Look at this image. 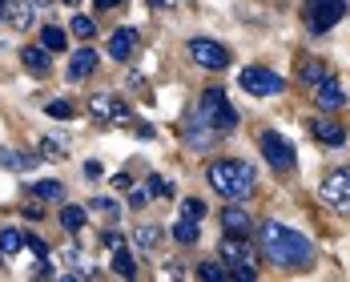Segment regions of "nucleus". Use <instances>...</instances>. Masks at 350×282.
Instances as JSON below:
<instances>
[{"label": "nucleus", "instance_id": "nucleus-42", "mask_svg": "<svg viewBox=\"0 0 350 282\" xmlns=\"http://www.w3.org/2000/svg\"><path fill=\"white\" fill-rule=\"evenodd\" d=\"M93 4H97V8H117L121 0H93Z\"/></svg>", "mask_w": 350, "mask_h": 282}, {"label": "nucleus", "instance_id": "nucleus-39", "mask_svg": "<svg viewBox=\"0 0 350 282\" xmlns=\"http://www.w3.org/2000/svg\"><path fill=\"white\" fill-rule=\"evenodd\" d=\"M101 242L113 250V246H121V234H113V230H109V234H101Z\"/></svg>", "mask_w": 350, "mask_h": 282}, {"label": "nucleus", "instance_id": "nucleus-2", "mask_svg": "<svg viewBox=\"0 0 350 282\" xmlns=\"http://www.w3.org/2000/svg\"><path fill=\"white\" fill-rule=\"evenodd\" d=\"M206 177H210L213 194H221L226 202H250L254 190H258V174L242 157H217V162H210Z\"/></svg>", "mask_w": 350, "mask_h": 282}, {"label": "nucleus", "instance_id": "nucleus-43", "mask_svg": "<svg viewBox=\"0 0 350 282\" xmlns=\"http://www.w3.org/2000/svg\"><path fill=\"white\" fill-rule=\"evenodd\" d=\"M29 4H33V8H49V4H53V0H29Z\"/></svg>", "mask_w": 350, "mask_h": 282}, {"label": "nucleus", "instance_id": "nucleus-7", "mask_svg": "<svg viewBox=\"0 0 350 282\" xmlns=\"http://www.w3.org/2000/svg\"><path fill=\"white\" fill-rule=\"evenodd\" d=\"M242 89L250 93V97H278L282 89H286V77H278L274 69H262V65H250V69H242Z\"/></svg>", "mask_w": 350, "mask_h": 282}, {"label": "nucleus", "instance_id": "nucleus-38", "mask_svg": "<svg viewBox=\"0 0 350 282\" xmlns=\"http://www.w3.org/2000/svg\"><path fill=\"white\" fill-rule=\"evenodd\" d=\"M113 181H117V185H121V190H129V185H133V174H129V170H125V174H117V177H113Z\"/></svg>", "mask_w": 350, "mask_h": 282}, {"label": "nucleus", "instance_id": "nucleus-41", "mask_svg": "<svg viewBox=\"0 0 350 282\" xmlns=\"http://www.w3.org/2000/svg\"><path fill=\"white\" fill-rule=\"evenodd\" d=\"M8 8H12V0H0V21H8Z\"/></svg>", "mask_w": 350, "mask_h": 282}, {"label": "nucleus", "instance_id": "nucleus-1", "mask_svg": "<svg viewBox=\"0 0 350 282\" xmlns=\"http://www.w3.org/2000/svg\"><path fill=\"white\" fill-rule=\"evenodd\" d=\"M258 242L266 250V258L274 266H282V270H306L314 262V242L302 230L286 226V222H262L258 226Z\"/></svg>", "mask_w": 350, "mask_h": 282}, {"label": "nucleus", "instance_id": "nucleus-14", "mask_svg": "<svg viewBox=\"0 0 350 282\" xmlns=\"http://www.w3.org/2000/svg\"><path fill=\"white\" fill-rule=\"evenodd\" d=\"M137 29H117V33L109 36V57L113 61H129L133 53H137Z\"/></svg>", "mask_w": 350, "mask_h": 282}, {"label": "nucleus", "instance_id": "nucleus-44", "mask_svg": "<svg viewBox=\"0 0 350 282\" xmlns=\"http://www.w3.org/2000/svg\"><path fill=\"white\" fill-rule=\"evenodd\" d=\"M65 4H81V0H65Z\"/></svg>", "mask_w": 350, "mask_h": 282}, {"label": "nucleus", "instance_id": "nucleus-45", "mask_svg": "<svg viewBox=\"0 0 350 282\" xmlns=\"http://www.w3.org/2000/svg\"><path fill=\"white\" fill-rule=\"evenodd\" d=\"M347 16H350V8H347Z\"/></svg>", "mask_w": 350, "mask_h": 282}, {"label": "nucleus", "instance_id": "nucleus-34", "mask_svg": "<svg viewBox=\"0 0 350 282\" xmlns=\"http://www.w3.org/2000/svg\"><path fill=\"white\" fill-rule=\"evenodd\" d=\"M36 279H53V274H57V270H53V262H49V258H36V270H33Z\"/></svg>", "mask_w": 350, "mask_h": 282}, {"label": "nucleus", "instance_id": "nucleus-4", "mask_svg": "<svg viewBox=\"0 0 350 282\" xmlns=\"http://www.w3.org/2000/svg\"><path fill=\"white\" fill-rule=\"evenodd\" d=\"M221 262H226V270H230V279L234 282H254L258 279V254L250 246V238H234V234H226L221 238Z\"/></svg>", "mask_w": 350, "mask_h": 282}, {"label": "nucleus", "instance_id": "nucleus-28", "mask_svg": "<svg viewBox=\"0 0 350 282\" xmlns=\"http://www.w3.org/2000/svg\"><path fill=\"white\" fill-rule=\"evenodd\" d=\"M181 218L202 222V218H206V202H202V198H185V202H181Z\"/></svg>", "mask_w": 350, "mask_h": 282}, {"label": "nucleus", "instance_id": "nucleus-30", "mask_svg": "<svg viewBox=\"0 0 350 282\" xmlns=\"http://www.w3.org/2000/svg\"><path fill=\"white\" fill-rule=\"evenodd\" d=\"M72 36H93L97 33V21H93V16H72Z\"/></svg>", "mask_w": 350, "mask_h": 282}, {"label": "nucleus", "instance_id": "nucleus-21", "mask_svg": "<svg viewBox=\"0 0 350 282\" xmlns=\"http://www.w3.org/2000/svg\"><path fill=\"white\" fill-rule=\"evenodd\" d=\"M21 246H25V234L12 230V226H4V230H0V258H12Z\"/></svg>", "mask_w": 350, "mask_h": 282}, {"label": "nucleus", "instance_id": "nucleus-12", "mask_svg": "<svg viewBox=\"0 0 350 282\" xmlns=\"http://www.w3.org/2000/svg\"><path fill=\"white\" fill-rule=\"evenodd\" d=\"M97 73V49H77L69 57V69H65V77H69L72 85H81V81H89Z\"/></svg>", "mask_w": 350, "mask_h": 282}, {"label": "nucleus", "instance_id": "nucleus-35", "mask_svg": "<svg viewBox=\"0 0 350 282\" xmlns=\"http://www.w3.org/2000/svg\"><path fill=\"white\" fill-rule=\"evenodd\" d=\"M65 149H69V145H61L57 138H44V153H49V157H61Z\"/></svg>", "mask_w": 350, "mask_h": 282}, {"label": "nucleus", "instance_id": "nucleus-36", "mask_svg": "<svg viewBox=\"0 0 350 282\" xmlns=\"http://www.w3.org/2000/svg\"><path fill=\"white\" fill-rule=\"evenodd\" d=\"M145 202H149V190H133V194H129V206H133V210H141Z\"/></svg>", "mask_w": 350, "mask_h": 282}, {"label": "nucleus", "instance_id": "nucleus-8", "mask_svg": "<svg viewBox=\"0 0 350 282\" xmlns=\"http://www.w3.org/2000/svg\"><path fill=\"white\" fill-rule=\"evenodd\" d=\"M322 202L338 214H350V166L322 177Z\"/></svg>", "mask_w": 350, "mask_h": 282}, {"label": "nucleus", "instance_id": "nucleus-33", "mask_svg": "<svg viewBox=\"0 0 350 282\" xmlns=\"http://www.w3.org/2000/svg\"><path fill=\"white\" fill-rule=\"evenodd\" d=\"M85 177H89V181H101V177H105V166H101V162H85Z\"/></svg>", "mask_w": 350, "mask_h": 282}, {"label": "nucleus", "instance_id": "nucleus-22", "mask_svg": "<svg viewBox=\"0 0 350 282\" xmlns=\"http://www.w3.org/2000/svg\"><path fill=\"white\" fill-rule=\"evenodd\" d=\"M40 44H44L49 53H61V49H65V33H61L57 25H49V29H40Z\"/></svg>", "mask_w": 350, "mask_h": 282}, {"label": "nucleus", "instance_id": "nucleus-11", "mask_svg": "<svg viewBox=\"0 0 350 282\" xmlns=\"http://www.w3.org/2000/svg\"><path fill=\"white\" fill-rule=\"evenodd\" d=\"M89 109H93V121H129L133 117V109L125 105V101H117V97H109V93L93 97Z\"/></svg>", "mask_w": 350, "mask_h": 282}, {"label": "nucleus", "instance_id": "nucleus-10", "mask_svg": "<svg viewBox=\"0 0 350 282\" xmlns=\"http://www.w3.org/2000/svg\"><path fill=\"white\" fill-rule=\"evenodd\" d=\"M314 105L318 109H326V113H338V109H347V89L326 73L322 81L314 85Z\"/></svg>", "mask_w": 350, "mask_h": 282}, {"label": "nucleus", "instance_id": "nucleus-29", "mask_svg": "<svg viewBox=\"0 0 350 282\" xmlns=\"http://www.w3.org/2000/svg\"><path fill=\"white\" fill-rule=\"evenodd\" d=\"M322 77H326V65H322V61H306V65H302V81H306V85H318Z\"/></svg>", "mask_w": 350, "mask_h": 282}, {"label": "nucleus", "instance_id": "nucleus-27", "mask_svg": "<svg viewBox=\"0 0 350 282\" xmlns=\"http://www.w3.org/2000/svg\"><path fill=\"white\" fill-rule=\"evenodd\" d=\"M133 238H137V246H141V250H157V238H161V230H157V226H141Z\"/></svg>", "mask_w": 350, "mask_h": 282}, {"label": "nucleus", "instance_id": "nucleus-40", "mask_svg": "<svg viewBox=\"0 0 350 282\" xmlns=\"http://www.w3.org/2000/svg\"><path fill=\"white\" fill-rule=\"evenodd\" d=\"M40 214H44V210H40V206H25V218H29V222H36Z\"/></svg>", "mask_w": 350, "mask_h": 282}, {"label": "nucleus", "instance_id": "nucleus-25", "mask_svg": "<svg viewBox=\"0 0 350 282\" xmlns=\"http://www.w3.org/2000/svg\"><path fill=\"white\" fill-rule=\"evenodd\" d=\"M198 279H206V282H226V279H230V270H226L221 262H202V266H198Z\"/></svg>", "mask_w": 350, "mask_h": 282}, {"label": "nucleus", "instance_id": "nucleus-24", "mask_svg": "<svg viewBox=\"0 0 350 282\" xmlns=\"http://www.w3.org/2000/svg\"><path fill=\"white\" fill-rule=\"evenodd\" d=\"M61 226H65L69 234H77V230L85 226V210H81V206H65V210H61Z\"/></svg>", "mask_w": 350, "mask_h": 282}, {"label": "nucleus", "instance_id": "nucleus-19", "mask_svg": "<svg viewBox=\"0 0 350 282\" xmlns=\"http://www.w3.org/2000/svg\"><path fill=\"white\" fill-rule=\"evenodd\" d=\"M33 198L36 202H61V198H65V185L53 181V177H49V181H33Z\"/></svg>", "mask_w": 350, "mask_h": 282}, {"label": "nucleus", "instance_id": "nucleus-3", "mask_svg": "<svg viewBox=\"0 0 350 282\" xmlns=\"http://www.w3.org/2000/svg\"><path fill=\"white\" fill-rule=\"evenodd\" d=\"M198 117L210 125L213 133H234V129L242 125V117H238L234 101H230L226 89H217V85H210V89L202 93V101H198Z\"/></svg>", "mask_w": 350, "mask_h": 282}, {"label": "nucleus", "instance_id": "nucleus-26", "mask_svg": "<svg viewBox=\"0 0 350 282\" xmlns=\"http://www.w3.org/2000/svg\"><path fill=\"white\" fill-rule=\"evenodd\" d=\"M44 113H49V117H57V121H69L77 109H72L69 97H57V101H49V109H44Z\"/></svg>", "mask_w": 350, "mask_h": 282}, {"label": "nucleus", "instance_id": "nucleus-5", "mask_svg": "<svg viewBox=\"0 0 350 282\" xmlns=\"http://www.w3.org/2000/svg\"><path fill=\"white\" fill-rule=\"evenodd\" d=\"M258 145H262V157H266V162H270L278 174H294V166H298V153H294V145L282 138V133H274V129H262Z\"/></svg>", "mask_w": 350, "mask_h": 282}, {"label": "nucleus", "instance_id": "nucleus-23", "mask_svg": "<svg viewBox=\"0 0 350 282\" xmlns=\"http://www.w3.org/2000/svg\"><path fill=\"white\" fill-rule=\"evenodd\" d=\"M0 166H8V170H29V166H33V153H12V149H0Z\"/></svg>", "mask_w": 350, "mask_h": 282}, {"label": "nucleus", "instance_id": "nucleus-15", "mask_svg": "<svg viewBox=\"0 0 350 282\" xmlns=\"http://www.w3.org/2000/svg\"><path fill=\"white\" fill-rule=\"evenodd\" d=\"M185 145L189 149H210L213 145V129L198 117V109H193V117H185Z\"/></svg>", "mask_w": 350, "mask_h": 282}, {"label": "nucleus", "instance_id": "nucleus-18", "mask_svg": "<svg viewBox=\"0 0 350 282\" xmlns=\"http://www.w3.org/2000/svg\"><path fill=\"white\" fill-rule=\"evenodd\" d=\"M113 274H117V279H137V262H133V254L125 250V242L113 246Z\"/></svg>", "mask_w": 350, "mask_h": 282}, {"label": "nucleus", "instance_id": "nucleus-6", "mask_svg": "<svg viewBox=\"0 0 350 282\" xmlns=\"http://www.w3.org/2000/svg\"><path fill=\"white\" fill-rule=\"evenodd\" d=\"M302 16H306V29L314 36H322L347 16V4H342V0H310V4L302 8Z\"/></svg>", "mask_w": 350, "mask_h": 282}, {"label": "nucleus", "instance_id": "nucleus-13", "mask_svg": "<svg viewBox=\"0 0 350 282\" xmlns=\"http://www.w3.org/2000/svg\"><path fill=\"white\" fill-rule=\"evenodd\" d=\"M221 234L250 238V234H254V218H250L242 206H226V214H221Z\"/></svg>", "mask_w": 350, "mask_h": 282}, {"label": "nucleus", "instance_id": "nucleus-31", "mask_svg": "<svg viewBox=\"0 0 350 282\" xmlns=\"http://www.w3.org/2000/svg\"><path fill=\"white\" fill-rule=\"evenodd\" d=\"M89 206H93V210H101V214H105V218H117V214H121V206H117L113 198H93Z\"/></svg>", "mask_w": 350, "mask_h": 282}, {"label": "nucleus", "instance_id": "nucleus-32", "mask_svg": "<svg viewBox=\"0 0 350 282\" xmlns=\"http://www.w3.org/2000/svg\"><path fill=\"white\" fill-rule=\"evenodd\" d=\"M149 194H161V198H170V194H174V181H165V177H153V181H149Z\"/></svg>", "mask_w": 350, "mask_h": 282}, {"label": "nucleus", "instance_id": "nucleus-20", "mask_svg": "<svg viewBox=\"0 0 350 282\" xmlns=\"http://www.w3.org/2000/svg\"><path fill=\"white\" fill-rule=\"evenodd\" d=\"M174 238L181 242V246H198L202 230H198V222H193V218H181V222L174 226Z\"/></svg>", "mask_w": 350, "mask_h": 282}, {"label": "nucleus", "instance_id": "nucleus-37", "mask_svg": "<svg viewBox=\"0 0 350 282\" xmlns=\"http://www.w3.org/2000/svg\"><path fill=\"white\" fill-rule=\"evenodd\" d=\"M25 246L33 250L36 258H49V250H44V242H40V238H25Z\"/></svg>", "mask_w": 350, "mask_h": 282}, {"label": "nucleus", "instance_id": "nucleus-17", "mask_svg": "<svg viewBox=\"0 0 350 282\" xmlns=\"http://www.w3.org/2000/svg\"><path fill=\"white\" fill-rule=\"evenodd\" d=\"M21 61H25V69L36 73V77H49V73H53V53H49L44 44H29V49L21 53Z\"/></svg>", "mask_w": 350, "mask_h": 282}, {"label": "nucleus", "instance_id": "nucleus-16", "mask_svg": "<svg viewBox=\"0 0 350 282\" xmlns=\"http://www.w3.org/2000/svg\"><path fill=\"white\" fill-rule=\"evenodd\" d=\"M314 138H318V145H326V149H342V145H347V129H342L338 121H330V117H318Z\"/></svg>", "mask_w": 350, "mask_h": 282}, {"label": "nucleus", "instance_id": "nucleus-9", "mask_svg": "<svg viewBox=\"0 0 350 282\" xmlns=\"http://www.w3.org/2000/svg\"><path fill=\"white\" fill-rule=\"evenodd\" d=\"M189 57L202 65V69H226L234 57H230V49L226 44H217L213 36H193L189 40Z\"/></svg>", "mask_w": 350, "mask_h": 282}]
</instances>
